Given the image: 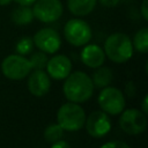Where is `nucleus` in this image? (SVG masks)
Here are the masks:
<instances>
[{
  "label": "nucleus",
  "mask_w": 148,
  "mask_h": 148,
  "mask_svg": "<svg viewBox=\"0 0 148 148\" xmlns=\"http://www.w3.org/2000/svg\"><path fill=\"white\" fill-rule=\"evenodd\" d=\"M64 95L69 102L83 103L88 101L94 92L91 77L84 72L76 71L69 73L62 87Z\"/></svg>",
  "instance_id": "obj_1"
},
{
  "label": "nucleus",
  "mask_w": 148,
  "mask_h": 148,
  "mask_svg": "<svg viewBox=\"0 0 148 148\" xmlns=\"http://www.w3.org/2000/svg\"><path fill=\"white\" fill-rule=\"evenodd\" d=\"M104 53L113 62L123 64L133 56V45L131 38L123 32L110 35L104 42Z\"/></svg>",
  "instance_id": "obj_2"
},
{
  "label": "nucleus",
  "mask_w": 148,
  "mask_h": 148,
  "mask_svg": "<svg viewBox=\"0 0 148 148\" xmlns=\"http://www.w3.org/2000/svg\"><path fill=\"white\" fill-rule=\"evenodd\" d=\"M57 119L64 131H79L86 123V113L77 103L68 102L59 108Z\"/></svg>",
  "instance_id": "obj_3"
},
{
  "label": "nucleus",
  "mask_w": 148,
  "mask_h": 148,
  "mask_svg": "<svg viewBox=\"0 0 148 148\" xmlns=\"http://www.w3.org/2000/svg\"><path fill=\"white\" fill-rule=\"evenodd\" d=\"M90 25L81 18H71L64 27V36L66 40L74 46H83L91 39Z\"/></svg>",
  "instance_id": "obj_4"
},
{
  "label": "nucleus",
  "mask_w": 148,
  "mask_h": 148,
  "mask_svg": "<svg viewBox=\"0 0 148 148\" xmlns=\"http://www.w3.org/2000/svg\"><path fill=\"white\" fill-rule=\"evenodd\" d=\"M32 67L24 56L10 54L6 57L1 64V71L7 79L10 80H22L31 72Z\"/></svg>",
  "instance_id": "obj_5"
},
{
  "label": "nucleus",
  "mask_w": 148,
  "mask_h": 148,
  "mask_svg": "<svg viewBox=\"0 0 148 148\" xmlns=\"http://www.w3.org/2000/svg\"><path fill=\"white\" fill-rule=\"evenodd\" d=\"M31 8L34 17L43 23L58 21L64 12V6L60 0H36Z\"/></svg>",
  "instance_id": "obj_6"
},
{
  "label": "nucleus",
  "mask_w": 148,
  "mask_h": 148,
  "mask_svg": "<svg viewBox=\"0 0 148 148\" xmlns=\"http://www.w3.org/2000/svg\"><path fill=\"white\" fill-rule=\"evenodd\" d=\"M98 105L105 113L116 116L124 110L125 97L119 89L114 87H104L98 95Z\"/></svg>",
  "instance_id": "obj_7"
},
{
  "label": "nucleus",
  "mask_w": 148,
  "mask_h": 148,
  "mask_svg": "<svg viewBox=\"0 0 148 148\" xmlns=\"http://www.w3.org/2000/svg\"><path fill=\"white\" fill-rule=\"evenodd\" d=\"M120 128L131 135H136L142 133L147 127V117L142 111L138 109L123 110L119 119Z\"/></svg>",
  "instance_id": "obj_8"
},
{
  "label": "nucleus",
  "mask_w": 148,
  "mask_h": 148,
  "mask_svg": "<svg viewBox=\"0 0 148 148\" xmlns=\"http://www.w3.org/2000/svg\"><path fill=\"white\" fill-rule=\"evenodd\" d=\"M34 45L39 49V51L49 54L56 53L61 45V38L59 34L52 28H43L38 30L32 38Z\"/></svg>",
  "instance_id": "obj_9"
},
{
  "label": "nucleus",
  "mask_w": 148,
  "mask_h": 148,
  "mask_svg": "<svg viewBox=\"0 0 148 148\" xmlns=\"http://www.w3.org/2000/svg\"><path fill=\"white\" fill-rule=\"evenodd\" d=\"M86 128L92 138H102L111 130V121L104 111H94L86 119Z\"/></svg>",
  "instance_id": "obj_10"
},
{
  "label": "nucleus",
  "mask_w": 148,
  "mask_h": 148,
  "mask_svg": "<svg viewBox=\"0 0 148 148\" xmlns=\"http://www.w3.org/2000/svg\"><path fill=\"white\" fill-rule=\"evenodd\" d=\"M46 72L54 80H64L72 71L71 59L64 54L53 56L46 62Z\"/></svg>",
  "instance_id": "obj_11"
},
{
  "label": "nucleus",
  "mask_w": 148,
  "mask_h": 148,
  "mask_svg": "<svg viewBox=\"0 0 148 148\" xmlns=\"http://www.w3.org/2000/svg\"><path fill=\"white\" fill-rule=\"evenodd\" d=\"M28 79V89L29 91L37 97L46 95L51 88L50 76L43 69H34L32 73H29Z\"/></svg>",
  "instance_id": "obj_12"
},
{
  "label": "nucleus",
  "mask_w": 148,
  "mask_h": 148,
  "mask_svg": "<svg viewBox=\"0 0 148 148\" xmlns=\"http://www.w3.org/2000/svg\"><path fill=\"white\" fill-rule=\"evenodd\" d=\"M81 60L86 66L90 68H97L104 64L105 53L97 44H86L81 51Z\"/></svg>",
  "instance_id": "obj_13"
},
{
  "label": "nucleus",
  "mask_w": 148,
  "mask_h": 148,
  "mask_svg": "<svg viewBox=\"0 0 148 148\" xmlns=\"http://www.w3.org/2000/svg\"><path fill=\"white\" fill-rule=\"evenodd\" d=\"M96 2L97 0H67V7L75 16H87L95 9Z\"/></svg>",
  "instance_id": "obj_14"
},
{
  "label": "nucleus",
  "mask_w": 148,
  "mask_h": 148,
  "mask_svg": "<svg viewBox=\"0 0 148 148\" xmlns=\"http://www.w3.org/2000/svg\"><path fill=\"white\" fill-rule=\"evenodd\" d=\"M10 18H12V22L16 25H27V24H30L35 17H34L32 8L30 6L20 5L12 12Z\"/></svg>",
  "instance_id": "obj_15"
},
{
  "label": "nucleus",
  "mask_w": 148,
  "mask_h": 148,
  "mask_svg": "<svg viewBox=\"0 0 148 148\" xmlns=\"http://www.w3.org/2000/svg\"><path fill=\"white\" fill-rule=\"evenodd\" d=\"M113 79V75H112V71L109 68V67H97V69L95 71L94 75H92V84L94 87H98V88H104V87H108L111 81Z\"/></svg>",
  "instance_id": "obj_16"
},
{
  "label": "nucleus",
  "mask_w": 148,
  "mask_h": 148,
  "mask_svg": "<svg viewBox=\"0 0 148 148\" xmlns=\"http://www.w3.org/2000/svg\"><path fill=\"white\" fill-rule=\"evenodd\" d=\"M132 45H133V49H135L140 53L148 52V29L147 28H142L135 32Z\"/></svg>",
  "instance_id": "obj_17"
},
{
  "label": "nucleus",
  "mask_w": 148,
  "mask_h": 148,
  "mask_svg": "<svg viewBox=\"0 0 148 148\" xmlns=\"http://www.w3.org/2000/svg\"><path fill=\"white\" fill-rule=\"evenodd\" d=\"M64 130L59 124H51L49 125L44 131V139L46 142H56L62 138Z\"/></svg>",
  "instance_id": "obj_18"
},
{
  "label": "nucleus",
  "mask_w": 148,
  "mask_h": 148,
  "mask_svg": "<svg viewBox=\"0 0 148 148\" xmlns=\"http://www.w3.org/2000/svg\"><path fill=\"white\" fill-rule=\"evenodd\" d=\"M32 47H34L32 38H30V37H22L16 43L15 50H16V53L17 54L25 56V54H29L32 51Z\"/></svg>",
  "instance_id": "obj_19"
},
{
  "label": "nucleus",
  "mask_w": 148,
  "mask_h": 148,
  "mask_svg": "<svg viewBox=\"0 0 148 148\" xmlns=\"http://www.w3.org/2000/svg\"><path fill=\"white\" fill-rule=\"evenodd\" d=\"M47 60L49 59H47L46 53H44L42 51H38V52L32 53L31 58L29 59L32 69H43V68H45Z\"/></svg>",
  "instance_id": "obj_20"
},
{
  "label": "nucleus",
  "mask_w": 148,
  "mask_h": 148,
  "mask_svg": "<svg viewBox=\"0 0 148 148\" xmlns=\"http://www.w3.org/2000/svg\"><path fill=\"white\" fill-rule=\"evenodd\" d=\"M99 148H130V146H128L126 142H124V141L114 140V141L105 142V143L102 145Z\"/></svg>",
  "instance_id": "obj_21"
},
{
  "label": "nucleus",
  "mask_w": 148,
  "mask_h": 148,
  "mask_svg": "<svg viewBox=\"0 0 148 148\" xmlns=\"http://www.w3.org/2000/svg\"><path fill=\"white\" fill-rule=\"evenodd\" d=\"M140 13H141L143 20L148 21V0H142L141 7H140Z\"/></svg>",
  "instance_id": "obj_22"
},
{
  "label": "nucleus",
  "mask_w": 148,
  "mask_h": 148,
  "mask_svg": "<svg viewBox=\"0 0 148 148\" xmlns=\"http://www.w3.org/2000/svg\"><path fill=\"white\" fill-rule=\"evenodd\" d=\"M98 1L101 2L102 6H104V7H109V8H111V7H116V6L120 2V0H98Z\"/></svg>",
  "instance_id": "obj_23"
},
{
  "label": "nucleus",
  "mask_w": 148,
  "mask_h": 148,
  "mask_svg": "<svg viewBox=\"0 0 148 148\" xmlns=\"http://www.w3.org/2000/svg\"><path fill=\"white\" fill-rule=\"evenodd\" d=\"M51 148H71V146L68 142H66L64 140H58V141L52 143Z\"/></svg>",
  "instance_id": "obj_24"
},
{
  "label": "nucleus",
  "mask_w": 148,
  "mask_h": 148,
  "mask_svg": "<svg viewBox=\"0 0 148 148\" xmlns=\"http://www.w3.org/2000/svg\"><path fill=\"white\" fill-rule=\"evenodd\" d=\"M125 90H126V94H127L128 97H133V96H134V92H135V88H134L133 82H128V83L126 84Z\"/></svg>",
  "instance_id": "obj_25"
},
{
  "label": "nucleus",
  "mask_w": 148,
  "mask_h": 148,
  "mask_svg": "<svg viewBox=\"0 0 148 148\" xmlns=\"http://www.w3.org/2000/svg\"><path fill=\"white\" fill-rule=\"evenodd\" d=\"M147 104H148V96L146 95V96L143 97V99H142V105H141V111H142L145 114L148 113V106H147Z\"/></svg>",
  "instance_id": "obj_26"
},
{
  "label": "nucleus",
  "mask_w": 148,
  "mask_h": 148,
  "mask_svg": "<svg viewBox=\"0 0 148 148\" xmlns=\"http://www.w3.org/2000/svg\"><path fill=\"white\" fill-rule=\"evenodd\" d=\"M16 3H18V5H23V6H30V5H32L36 0H14Z\"/></svg>",
  "instance_id": "obj_27"
},
{
  "label": "nucleus",
  "mask_w": 148,
  "mask_h": 148,
  "mask_svg": "<svg viewBox=\"0 0 148 148\" xmlns=\"http://www.w3.org/2000/svg\"><path fill=\"white\" fill-rule=\"evenodd\" d=\"M12 2V0H0V6H7Z\"/></svg>",
  "instance_id": "obj_28"
},
{
  "label": "nucleus",
  "mask_w": 148,
  "mask_h": 148,
  "mask_svg": "<svg viewBox=\"0 0 148 148\" xmlns=\"http://www.w3.org/2000/svg\"><path fill=\"white\" fill-rule=\"evenodd\" d=\"M120 1H121V0H120Z\"/></svg>",
  "instance_id": "obj_29"
}]
</instances>
